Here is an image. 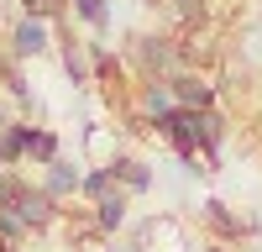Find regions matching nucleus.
<instances>
[{
    "mask_svg": "<svg viewBox=\"0 0 262 252\" xmlns=\"http://www.w3.org/2000/svg\"><path fill=\"white\" fill-rule=\"evenodd\" d=\"M131 63H137L142 79H152V74H179L184 69V42H173L168 32H142V37H131Z\"/></svg>",
    "mask_w": 262,
    "mask_h": 252,
    "instance_id": "obj_1",
    "label": "nucleus"
},
{
    "mask_svg": "<svg viewBox=\"0 0 262 252\" xmlns=\"http://www.w3.org/2000/svg\"><path fill=\"white\" fill-rule=\"evenodd\" d=\"M11 58H42V53H53L58 48V37H53V16H32V11H21L11 21Z\"/></svg>",
    "mask_w": 262,
    "mask_h": 252,
    "instance_id": "obj_2",
    "label": "nucleus"
},
{
    "mask_svg": "<svg viewBox=\"0 0 262 252\" xmlns=\"http://www.w3.org/2000/svg\"><path fill=\"white\" fill-rule=\"evenodd\" d=\"M11 205H16V216H21V221L32 226V237H37V231H48V226H58V221H63V210H58L63 200H53V195H48L42 184H21V195H16Z\"/></svg>",
    "mask_w": 262,
    "mask_h": 252,
    "instance_id": "obj_3",
    "label": "nucleus"
},
{
    "mask_svg": "<svg viewBox=\"0 0 262 252\" xmlns=\"http://www.w3.org/2000/svg\"><path fill=\"white\" fill-rule=\"evenodd\" d=\"M200 221L210 226V237L215 242H247V237H257V221H247V216H236V210L226 205V200H205L200 205Z\"/></svg>",
    "mask_w": 262,
    "mask_h": 252,
    "instance_id": "obj_4",
    "label": "nucleus"
},
{
    "mask_svg": "<svg viewBox=\"0 0 262 252\" xmlns=\"http://www.w3.org/2000/svg\"><path fill=\"white\" fill-rule=\"evenodd\" d=\"M137 111H142L147 126H158L168 111H179V95H173V79L168 74H152V79L137 84Z\"/></svg>",
    "mask_w": 262,
    "mask_h": 252,
    "instance_id": "obj_5",
    "label": "nucleus"
},
{
    "mask_svg": "<svg viewBox=\"0 0 262 252\" xmlns=\"http://www.w3.org/2000/svg\"><path fill=\"white\" fill-rule=\"evenodd\" d=\"M58 58H63V74H69L79 90H90V84H95V58H90V42H79V37H58Z\"/></svg>",
    "mask_w": 262,
    "mask_h": 252,
    "instance_id": "obj_6",
    "label": "nucleus"
},
{
    "mask_svg": "<svg viewBox=\"0 0 262 252\" xmlns=\"http://www.w3.org/2000/svg\"><path fill=\"white\" fill-rule=\"evenodd\" d=\"M173 79V95H179V105H194V111H210L215 105V84L205 74H194V69H179V74H168Z\"/></svg>",
    "mask_w": 262,
    "mask_h": 252,
    "instance_id": "obj_7",
    "label": "nucleus"
},
{
    "mask_svg": "<svg viewBox=\"0 0 262 252\" xmlns=\"http://www.w3.org/2000/svg\"><path fill=\"white\" fill-rule=\"evenodd\" d=\"M79 184H84V174H79L69 158H53L48 168H42V189H48L53 200H74V195H79Z\"/></svg>",
    "mask_w": 262,
    "mask_h": 252,
    "instance_id": "obj_8",
    "label": "nucleus"
},
{
    "mask_svg": "<svg viewBox=\"0 0 262 252\" xmlns=\"http://www.w3.org/2000/svg\"><path fill=\"white\" fill-rule=\"evenodd\" d=\"M126 216H131V195L126 189H111L105 200H95V231H105V237H116L126 226Z\"/></svg>",
    "mask_w": 262,
    "mask_h": 252,
    "instance_id": "obj_9",
    "label": "nucleus"
},
{
    "mask_svg": "<svg viewBox=\"0 0 262 252\" xmlns=\"http://www.w3.org/2000/svg\"><path fill=\"white\" fill-rule=\"evenodd\" d=\"M111 168H116V179H121V189H126V195H147V189H152V168H147L142 158L116 153V158H111Z\"/></svg>",
    "mask_w": 262,
    "mask_h": 252,
    "instance_id": "obj_10",
    "label": "nucleus"
},
{
    "mask_svg": "<svg viewBox=\"0 0 262 252\" xmlns=\"http://www.w3.org/2000/svg\"><path fill=\"white\" fill-rule=\"evenodd\" d=\"M53 158H63L58 132H48V126H27V163L32 168H48Z\"/></svg>",
    "mask_w": 262,
    "mask_h": 252,
    "instance_id": "obj_11",
    "label": "nucleus"
},
{
    "mask_svg": "<svg viewBox=\"0 0 262 252\" xmlns=\"http://www.w3.org/2000/svg\"><path fill=\"white\" fill-rule=\"evenodd\" d=\"M27 126L32 121H0V163L6 168L27 163Z\"/></svg>",
    "mask_w": 262,
    "mask_h": 252,
    "instance_id": "obj_12",
    "label": "nucleus"
},
{
    "mask_svg": "<svg viewBox=\"0 0 262 252\" xmlns=\"http://www.w3.org/2000/svg\"><path fill=\"white\" fill-rule=\"evenodd\" d=\"M163 11L173 16V27H184V32H200L205 21H210V0H163Z\"/></svg>",
    "mask_w": 262,
    "mask_h": 252,
    "instance_id": "obj_13",
    "label": "nucleus"
},
{
    "mask_svg": "<svg viewBox=\"0 0 262 252\" xmlns=\"http://www.w3.org/2000/svg\"><path fill=\"white\" fill-rule=\"evenodd\" d=\"M111 189H121V179H116V168H111V163H100V168H90V174H84L79 200H105Z\"/></svg>",
    "mask_w": 262,
    "mask_h": 252,
    "instance_id": "obj_14",
    "label": "nucleus"
},
{
    "mask_svg": "<svg viewBox=\"0 0 262 252\" xmlns=\"http://www.w3.org/2000/svg\"><path fill=\"white\" fill-rule=\"evenodd\" d=\"M69 11H74V21H84V27L111 32V0H69Z\"/></svg>",
    "mask_w": 262,
    "mask_h": 252,
    "instance_id": "obj_15",
    "label": "nucleus"
},
{
    "mask_svg": "<svg viewBox=\"0 0 262 252\" xmlns=\"http://www.w3.org/2000/svg\"><path fill=\"white\" fill-rule=\"evenodd\" d=\"M32 237V226L16 216V205H0V242H11V247H21Z\"/></svg>",
    "mask_w": 262,
    "mask_h": 252,
    "instance_id": "obj_16",
    "label": "nucleus"
},
{
    "mask_svg": "<svg viewBox=\"0 0 262 252\" xmlns=\"http://www.w3.org/2000/svg\"><path fill=\"white\" fill-rule=\"evenodd\" d=\"M21 11H32V16H53V21H63L69 16V0H16Z\"/></svg>",
    "mask_w": 262,
    "mask_h": 252,
    "instance_id": "obj_17",
    "label": "nucleus"
},
{
    "mask_svg": "<svg viewBox=\"0 0 262 252\" xmlns=\"http://www.w3.org/2000/svg\"><path fill=\"white\" fill-rule=\"evenodd\" d=\"M200 252H231V242H205Z\"/></svg>",
    "mask_w": 262,
    "mask_h": 252,
    "instance_id": "obj_18",
    "label": "nucleus"
},
{
    "mask_svg": "<svg viewBox=\"0 0 262 252\" xmlns=\"http://www.w3.org/2000/svg\"><path fill=\"white\" fill-rule=\"evenodd\" d=\"M0 252H21V247H11V242H0Z\"/></svg>",
    "mask_w": 262,
    "mask_h": 252,
    "instance_id": "obj_19",
    "label": "nucleus"
},
{
    "mask_svg": "<svg viewBox=\"0 0 262 252\" xmlns=\"http://www.w3.org/2000/svg\"><path fill=\"white\" fill-rule=\"evenodd\" d=\"M0 174H6V163H0Z\"/></svg>",
    "mask_w": 262,
    "mask_h": 252,
    "instance_id": "obj_20",
    "label": "nucleus"
}]
</instances>
